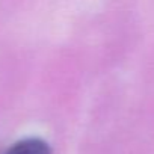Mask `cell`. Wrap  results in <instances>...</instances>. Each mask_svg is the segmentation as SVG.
Returning <instances> with one entry per match:
<instances>
[{"label": "cell", "mask_w": 154, "mask_h": 154, "mask_svg": "<svg viewBox=\"0 0 154 154\" xmlns=\"http://www.w3.org/2000/svg\"><path fill=\"white\" fill-rule=\"evenodd\" d=\"M5 154H51L50 145L39 137H26L15 142Z\"/></svg>", "instance_id": "1"}]
</instances>
